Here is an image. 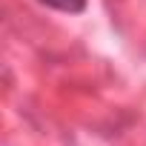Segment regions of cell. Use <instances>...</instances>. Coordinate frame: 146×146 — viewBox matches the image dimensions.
Segmentation results:
<instances>
[{
    "mask_svg": "<svg viewBox=\"0 0 146 146\" xmlns=\"http://www.w3.org/2000/svg\"><path fill=\"white\" fill-rule=\"evenodd\" d=\"M43 3L52 9H60V12H80L86 6V0H43Z\"/></svg>",
    "mask_w": 146,
    "mask_h": 146,
    "instance_id": "1",
    "label": "cell"
}]
</instances>
